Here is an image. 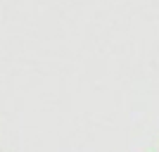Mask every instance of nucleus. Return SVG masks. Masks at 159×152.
Masks as SVG:
<instances>
[]
</instances>
